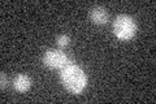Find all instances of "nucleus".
<instances>
[{
	"instance_id": "nucleus-7",
	"label": "nucleus",
	"mask_w": 156,
	"mask_h": 104,
	"mask_svg": "<svg viewBox=\"0 0 156 104\" xmlns=\"http://www.w3.org/2000/svg\"><path fill=\"white\" fill-rule=\"evenodd\" d=\"M0 87L2 88H5L7 85H8V80H7V77H5V73L2 72V74H0Z\"/></svg>"
},
{
	"instance_id": "nucleus-3",
	"label": "nucleus",
	"mask_w": 156,
	"mask_h": 104,
	"mask_svg": "<svg viewBox=\"0 0 156 104\" xmlns=\"http://www.w3.org/2000/svg\"><path fill=\"white\" fill-rule=\"evenodd\" d=\"M43 64L51 69H62L69 64V59L61 49L51 48L47 49L43 55Z\"/></svg>"
},
{
	"instance_id": "nucleus-4",
	"label": "nucleus",
	"mask_w": 156,
	"mask_h": 104,
	"mask_svg": "<svg viewBox=\"0 0 156 104\" xmlns=\"http://www.w3.org/2000/svg\"><path fill=\"white\" fill-rule=\"evenodd\" d=\"M90 20L96 25H104L108 22L109 20V13L104 7L96 5L94 8H91L90 11Z\"/></svg>"
},
{
	"instance_id": "nucleus-5",
	"label": "nucleus",
	"mask_w": 156,
	"mask_h": 104,
	"mask_svg": "<svg viewBox=\"0 0 156 104\" xmlns=\"http://www.w3.org/2000/svg\"><path fill=\"white\" fill-rule=\"evenodd\" d=\"M30 86H31V80H30V77L26 76V74H18L13 81V87L20 92L27 91L29 88H30Z\"/></svg>"
},
{
	"instance_id": "nucleus-6",
	"label": "nucleus",
	"mask_w": 156,
	"mask_h": 104,
	"mask_svg": "<svg viewBox=\"0 0 156 104\" xmlns=\"http://www.w3.org/2000/svg\"><path fill=\"white\" fill-rule=\"evenodd\" d=\"M56 42H57V46L58 47H66L70 42V38L66 35V34H61L56 38Z\"/></svg>"
},
{
	"instance_id": "nucleus-2",
	"label": "nucleus",
	"mask_w": 156,
	"mask_h": 104,
	"mask_svg": "<svg viewBox=\"0 0 156 104\" xmlns=\"http://www.w3.org/2000/svg\"><path fill=\"white\" fill-rule=\"evenodd\" d=\"M136 25L128 14H120L113 21V33L120 41H129L135 35Z\"/></svg>"
},
{
	"instance_id": "nucleus-1",
	"label": "nucleus",
	"mask_w": 156,
	"mask_h": 104,
	"mask_svg": "<svg viewBox=\"0 0 156 104\" xmlns=\"http://www.w3.org/2000/svg\"><path fill=\"white\" fill-rule=\"evenodd\" d=\"M60 78L64 87L72 94H81L87 86V76L76 64H68L61 69Z\"/></svg>"
}]
</instances>
